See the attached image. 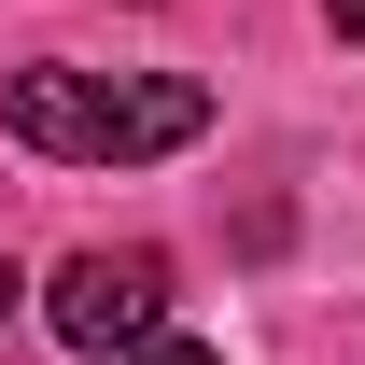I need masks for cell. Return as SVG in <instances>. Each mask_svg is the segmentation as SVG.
I'll use <instances>...</instances> for the list:
<instances>
[{"label":"cell","mask_w":365,"mask_h":365,"mask_svg":"<svg viewBox=\"0 0 365 365\" xmlns=\"http://www.w3.org/2000/svg\"><path fill=\"white\" fill-rule=\"evenodd\" d=\"M127 365H225L211 337H155V351H127Z\"/></svg>","instance_id":"3"},{"label":"cell","mask_w":365,"mask_h":365,"mask_svg":"<svg viewBox=\"0 0 365 365\" xmlns=\"http://www.w3.org/2000/svg\"><path fill=\"white\" fill-rule=\"evenodd\" d=\"M323 29H337V43H365V0H323Z\"/></svg>","instance_id":"4"},{"label":"cell","mask_w":365,"mask_h":365,"mask_svg":"<svg viewBox=\"0 0 365 365\" xmlns=\"http://www.w3.org/2000/svg\"><path fill=\"white\" fill-rule=\"evenodd\" d=\"M43 323L71 351H155L169 337V253H71L43 281Z\"/></svg>","instance_id":"1"},{"label":"cell","mask_w":365,"mask_h":365,"mask_svg":"<svg viewBox=\"0 0 365 365\" xmlns=\"http://www.w3.org/2000/svg\"><path fill=\"white\" fill-rule=\"evenodd\" d=\"M0 127L56 155V169H113V71H71V56H29L0 85Z\"/></svg>","instance_id":"2"},{"label":"cell","mask_w":365,"mask_h":365,"mask_svg":"<svg viewBox=\"0 0 365 365\" xmlns=\"http://www.w3.org/2000/svg\"><path fill=\"white\" fill-rule=\"evenodd\" d=\"M14 295H29V281H14V267H0V323H14Z\"/></svg>","instance_id":"5"}]
</instances>
